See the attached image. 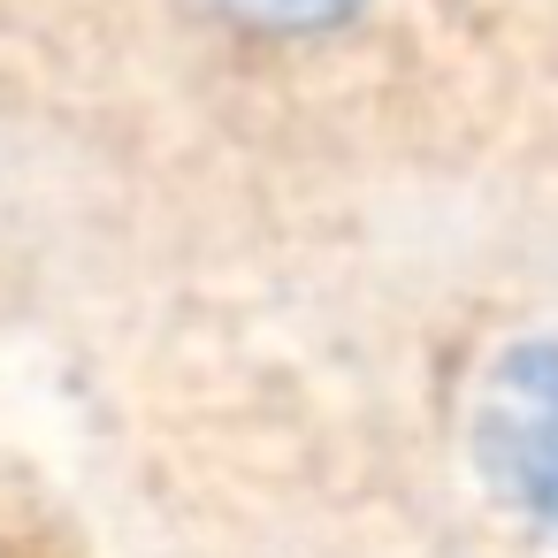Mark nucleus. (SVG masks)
Returning a JSON list of instances; mask_svg holds the SVG:
<instances>
[{
	"mask_svg": "<svg viewBox=\"0 0 558 558\" xmlns=\"http://www.w3.org/2000/svg\"><path fill=\"white\" fill-rule=\"evenodd\" d=\"M489 0H0V138L207 222L398 192L466 138Z\"/></svg>",
	"mask_w": 558,
	"mask_h": 558,
	"instance_id": "nucleus-1",
	"label": "nucleus"
},
{
	"mask_svg": "<svg viewBox=\"0 0 558 558\" xmlns=\"http://www.w3.org/2000/svg\"><path fill=\"white\" fill-rule=\"evenodd\" d=\"M466 459L527 527L558 535V322L505 337L466 383Z\"/></svg>",
	"mask_w": 558,
	"mask_h": 558,
	"instance_id": "nucleus-2",
	"label": "nucleus"
}]
</instances>
